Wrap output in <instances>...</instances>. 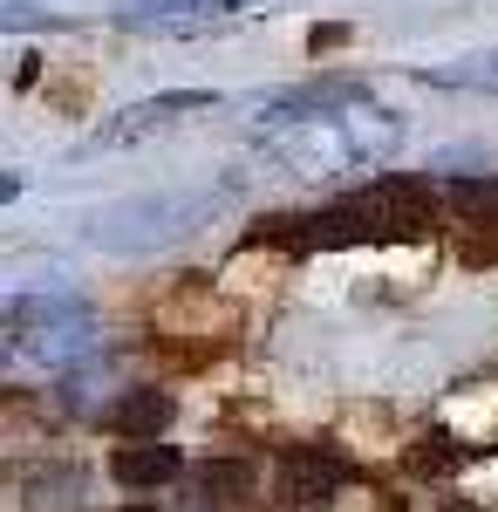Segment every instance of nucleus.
<instances>
[{
    "mask_svg": "<svg viewBox=\"0 0 498 512\" xmlns=\"http://www.w3.org/2000/svg\"><path fill=\"white\" fill-rule=\"evenodd\" d=\"M342 205L355 212V226H362V246L369 239H423L430 219H437V198L417 178H376V185H362Z\"/></svg>",
    "mask_w": 498,
    "mask_h": 512,
    "instance_id": "nucleus-1",
    "label": "nucleus"
},
{
    "mask_svg": "<svg viewBox=\"0 0 498 512\" xmlns=\"http://www.w3.org/2000/svg\"><path fill=\"white\" fill-rule=\"evenodd\" d=\"M348 485V465L328 451V444H294L280 458V478H273V499L280 512H328Z\"/></svg>",
    "mask_w": 498,
    "mask_h": 512,
    "instance_id": "nucleus-2",
    "label": "nucleus"
},
{
    "mask_svg": "<svg viewBox=\"0 0 498 512\" xmlns=\"http://www.w3.org/2000/svg\"><path fill=\"white\" fill-rule=\"evenodd\" d=\"M239 14V0H123L110 7L116 28H137V35H212Z\"/></svg>",
    "mask_w": 498,
    "mask_h": 512,
    "instance_id": "nucleus-3",
    "label": "nucleus"
},
{
    "mask_svg": "<svg viewBox=\"0 0 498 512\" xmlns=\"http://www.w3.org/2000/svg\"><path fill=\"white\" fill-rule=\"evenodd\" d=\"M198 110H219V96H212V89H164V96H144V103L116 110V117L96 130V144H130V137H151V130H171V123L198 117Z\"/></svg>",
    "mask_w": 498,
    "mask_h": 512,
    "instance_id": "nucleus-4",
    "label": "nucleus"
},
{
    "mask_svg": "<svg viewBox=\"0 0 498 512\" xmlns=\"http://www.w3.org/2000/svg\"><path fill=\"white\" fill-rule=\"evenodd\" d=\"M164 424H171V396L164 390H130V396H116L110 410H103V431L123 437V444H157Z\"/></svg>",
    "mask_w": 498,
    "mask_h": 512,
    "instance_id": "nucleus-5",
    "label": "nucleus"
},
{
    "mask_svg": "<svg viewBox=\"0 0 498 512\" xmlns=\"http://www.w3.org/2000/svg\"><path fill=\"white\" fill-rule=\"evenodd\" d=\"M178 472H185L178 444H123V451L110 458V478L130 485V492H157V485H171Z\"/></svg>",
    "mask_w": 498,
    "mask_h": 512,
    "instance_id": "nucleus-6",
    "label": "nucleus"
},
{
    "mask_svg": "<svg viewBox=\"0 0 498 512\" xmlns=\"http://www.w3.org/2000/svg\"><path fill=\"white\" fill-rule=\"evenodd\" d=\"M192 492H198V506H232V499L253 492V465H239V458H212V465H198V472H192Z\"/></svg>",
    "mask_w": 498,
    "mask_h": 512,
    "instance_id": "nucleus-7",
    "label": "nucleus"
},
{
    "mask_svg": "<svg viewBox=\"0 0 498 512\" xmlns=\"http://www.w3.org/2000/svg\"><path fill=\"white\" fill-rule=\"evenodd\" d=\"M444 198L464 226H498V178H458Z\"/></svg>",
    "mask_w": 498,
    "mask_h": 512,
    "instance_id": "nucleus-8",
    "label": "nucleus"
},
{
    "mask_svg": "<svg viewBox=\"0 0 498 512\" xmlns=\"http://www.w3.org/2000/svg\"><path fill=\"white\" fill-rule=\"evenodd\" d=\"M437 89H485V96H498V48H485V55H464V62H451V69H437Z\"/></svg>",
    "mask_w": 498,
    "mask_h": 512,
    "instance_id": "nucleus-9",
    "label": "nucleus"
},
{
    "mask_svg": "<svg viewBox=\"0 0 498 512\" xmlns=\"http://www.w3.org/2000/svg\"><path fill=\"white\" fill-rule=\"evenodd\" d=\"M76 492H82L76 472H35L28 478V512H82Z\"/></svg>",
    "mask_w": 498,
    "mask_h": 512,
    "instance_id": "nucleus-10",
    "label": "nucleus"
},
{
    "mask_svg": "<svg viewBox=\"0 0 498 512\" xmlns=\"http://www.w3.org/2000/svg\"><path fill=\"white\" fill-rule=\"evenodd\" d=\"M41 28H69L48 7H0V35H41Z\"/></svg>",
    "mask_w": 498,
    "mask_h": 512,
    "instance_id": "nucleus-11",
    "label": "nucleus"
},
{
    "mask_svg": "<svg viewBox=\"0 0 498 512\" xmlns=\"http://www.w3.org/2000/svg\"><path fill=\"white\" fill-rule=\"evenodd\" d=\"M14 192H21V171H0V205H7Z\"/></svg>",
    "mask_w": 498,
    "mask_h": 512,
    "instance_id": "nucleus-12",
    "label": "nucleus"
},
{
    "mask_svg": "<svg viewBox=\"0 0 498 512\" xmlns=\"http://www.w3.org/2000/svg\"><path fill=\"white\" fill-rule=\"evenodd\" d=\"M116 512H157V506H116Z\"/></svg>",
    "mask_w": 498,
    "mask_h": 512,
    "instance_id": "nucleus-13",
    "label": "nucleus"
},
{
    "mask_svg": "<svg viewBox=\"0 0 498 512\" xmlns=\"http://www.w3.org/2000/svg\"><path fill=\"white\" fill-rule=\"evenodd\" d=\"M444 512H471V506H444Z\"/></svg>",
    "mask_w": 498,
    "mask_h": 512,
    "instance_id": "nucleus-14",
    "label": "nucleus"
}]
</instances>
